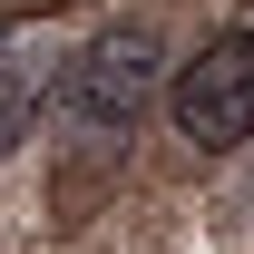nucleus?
<instances>
[{
    "mask_svg": "<svg viewBox=\"0 0 254 254\" xmlns=\"http://www.w3.org/2000/svg\"><path fill=\"white\" fill-rule=\"evenodd\" d=\"M20 137H30V78L10 68V49H0V157H10Z\"/></svg>",
    "mask_w": 254,
    "mask_h": 254,
    "instance_id": "3",
    "label": "nucleus"
},
{
    "mask_svg": "<svg viewBox=\"0 0 254 254\" xmlns=\"http://www.w3.org/2000/svg\"><path fill=\"white\" fill-rule=\"evenodd\" d=\"M68 118L88 127V137H127L137 127V108L157 98V30H108L88 39L78 59H68Z\"/></svg>",
    "mask_w": 254,
    "mask_h": 254,
    "instance_id": "2",
    "label": "nucleus"
},
{
    "mask_svg": "<svg viewBox=\"0 0 254 254\" xmlns=\"http://www.w3.org/2000/svg\"><path fill=\"white\" fill-rule=\"evenodd\" d=\"M10 10H59V0H0V20H10Z\"/></svg>",
    "mask_w": 254,
    "mask_h": 254,
    "instance_id": "4",
    "label": "nucleus"
},
{
    "mask_svg": "<svg viewBox=\"0 0 254 254\" xmlns=\"http://www.w3.org/2000/svg\"><path fill=\"white\" fill-rule=\"evenodd\" d=\"M166 118H176V137H186V147H205V157L245 147V137H254V30L205 39V49L176 68Z\"/></svg>",
    "mask_w": 254,
    "mask_h": 254,
    "instance_id": "1",
    "label": "nucleus"
}]
</instances>
